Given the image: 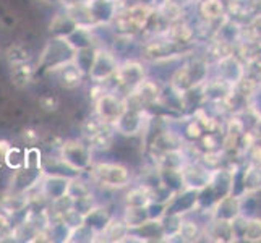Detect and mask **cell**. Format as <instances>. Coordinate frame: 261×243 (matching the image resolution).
<instances>
[{"instance_id": "6da1fadb", "label": "cell", "mask_w": 261, "mask_h": 243, "mask_svg": "<svg viewBox=\"0 0 261 243\" xmlns=\"http://www.w3.org/2000/svg\"><path fill=\"white\" fill-rule=\"evenodd\" d=\"M93 180L107 190H123L132 185V170L120 164V162L101 160L93 162V166L88 170Z\"/></svg>"}, {"instance_id": "7a4b0ae2", "label": "cell", "mask_w": 261, "mask_h": 243, "mask_svg": "<svg viewBox=\"0 0 261 243\" xmlns=\"http://www.w3.org/2000/svg\"><path fill=\"white\" fill-rule=\"evenodd\" d=\"M76 47L68 38H50L39 56V67L46 73L73 62Z\"/></svg>"}, {"instance_id": "3957f363", "label": "cell", "mask_w": 261, "mask_h": 243, "mask_svg": "<svg viewBox=\"0 0 261 243\" xmlns=\"http://www.w3.org/2000/svg\"><path fill=\"white\" fill-rule=\"evenodd\" d=\"M59 156L76 174L88 172L93 166V148L83 140H67L59 148Z\"/></svg>"}, {"instance_id": "277c9868", "label": "cell", "mask_w": 261, "mask_h": 243, "mask_svg": "<svg viewBox=\"0 0 261 243\" xmlns=\"http://www.w3.org/2000/svg\"><path fill=\"white\" fill-rule=\"evenodd\" d=\"M128 109L125 96L117 91H104L94 97V114L99 120L107 125H114L120 119L122 114Z\"/></svg>"}, {"instance_id": "5b68a950", "label": "cell", "mask_w": 261, "mask_h": 243, "mask_svg": "<svg viewBox=\"0 0 261 243\" xmlns=\"http://www.w3.org/2000/svg\"><path fill=\"white\" fill-rule=\"evenodd\" d=\"M119 64H120V60L117 57L115 50L99 46L94 50L93 64L89 67L86 76H89V79H91L94 85H104L107 81H111V78L117 71Z\"/></svg>"}, {"instance_id": "8992f818", "label": "cell", "mask_w": 261, "mask_h": 243, "mask_svg": "<svg viewBox=\"0 0 261 243\" xmlns=\"http://www.w3.org/2000/svg\"><path fill=\"white\" fill-rule=\"evenodd\" d=\"M145 78H146V68L141 62L123 60L119 64V67H117V71L111 78V81H114V85H115L114 91L125 96Z\"/></svg>"}, {"instance_id": "52a82bcc", "label": "cell", "mask_w": 261, "mask_h": 243, "mask_svg": "<svg viewBox=\"0 0 261 243\" xmlns=\"http://www.w3.org/2000/svg\"><path fill=\"white\" fill-rule=\"evenodd\" d=\"M151 115L146 109H127L112 128L117 134L122 137H137L140 133H145L149 127Z\"/></svg>"}, {"instance_id": "ba28073f", "label": "cell", "mask_w": 261, "mask_h": 243, "mask_svg": "<svg viewBox=\"0 0 261 243\" xmlns=\"http://www.w3.org/2000/svg\"><path fill=\"white\" fill-rule=\"evenodd\" d=\"M180 177H182L184 188L193 192H201L210 185L213 170L203 166L200 160H187L180 167Z\"/></svg>"}, {"instance_id": "9c48e42d", "label": "cell", "mask_w": 261, "mask_h": 243, "mask_svg": "<svg viewBox=\"0 0 261 243\" xmlns=\"http://www.w3.org/2000/svg\"><path fill=\"white\" fill-rule=\"evenodd\" d=\"M42 177V170H33V169H16L13 170V175L10 180V186L7 192L12 193H30L39 185V180Z\"/></svg>"}, {"instance_id": "30bf717a", "label": "cell", "mask_w": 261, "mask_h": 243, "mask_svg": "<svg viewBox=\"0 0 261 243\" xmlns=\"http://www.w3.org/2000/svg\"><path fill=\"white\" fill-rule=\"evenodd\" d=\"M88 8L97 26H109L117 16V13L122 10V5L119 0H89Z\"/></svg>"}, {"instance_id": "8fae6325", "label": "cell", "mask_w": 261, "mask_h": 243, "mask_svg": "<svg viewBox=\"0 0 261 243\" xmlns=\"http://www.w3.org/2000/svg\"><path fill=\"white\" fill-rule=\"evenodd\" d=\"M68 180H70V177H65V175L42 174V177L39 180V185H38V190L50 203L54 200H57V198L67 195Z\"/></svg>"}, {"instance_id": "7c38bea8", "label": "cell", "mask_w": 261, "mask_h": 243, "mask_svg": "<svg viewBox=\"0 0 261 243\" xmlns=\"http://www.w3.org/2000/svg\"><path fill=\"white\" fill-rule=\"evenodd\" d=\"M50 75L56 76L57 85L64 89H76L83 85L85 73L80 70L73 62H70L67 65H62L60 68L50 71Z\"/></svg>"}, {"instance_id": "4fadbf2b", "label": "cell", "mask_w": 261, "mask_h": 243, "mask_svg": "<svg viewBox=\"0 0 261 243\" xmlns=\"http://www.w3.org/2000/svg\"><path fill=\"white\" fill-rule=\"evenodd\" d=\"M30 208V196L28 193H12L7 192L4 196H0V211L5 212L8 218H13L21 212H26Z\"/></svg>"}, {"instance_id": "5bb4252c", "label": "cell", "mask_w": 261, "mask_h": 243, "mask_svg": "<svg viewBox=\"0 0 261 243\" xmlns=\"http://www.w3.org/2000/svg\"><path fill=\"white\" fill-rule=\"evenodd\" d=\"M112 218L114 215L107 211V208H104L101 204H94L93 208L85 214V224L97 233V241H99V235H101L104 229L109 226Z\"/></svg>"}, {"instance_id": "9a60e30c", "label": "cell", "mask_w": 261, "mask_h": 243, "mask_svg": "<svg viewBox=\"0 0 261 243\" xmlns=\"http://www.w3.org/2000/svg\"><path fill=\"white\" fill-rule=\"evenodd\" d=\"M226 4L224 0H200L198 2V15L206 23H218L226 16Z\"/></svg>"}, {"instance_id": "2e32d148", "label": "cell", "mask_w": 261, "mask_h": 243, "mask_svg": "<svg viewBox=\"0 0 261 243\" xmlns=\"http://www.w3.org/2000/svg\"><path fill=\"white\" fill-rule=\"evenodd\" d=\"M78 28V23L67 12L57 13L49 24V33L52 38H70Z\"/></svg>"}, {"instance_id": "e0dca14e", "label": "cell", "mask_w": 261, "mask_h": 243, "mask_svg": "<svg viewBox=\"0 0 261 243\" xmlns=\"http://www.w3.org/2000/svg\"><path fill=\"white\" fill-rule=\"evenodd\" d=\"M125 206H132V208H146L151 203V188L145 185H135L127 192L123 198Z\"/></svg>"}, {"instance_id": "ac0fdd59", "label": "cell", "mask_w": 261, "mask_h": 243, "mask_svg": "<svg viewBox=\"0 0 261 243\" xmlns=\"http://www.w3.org/2000/svg\"><path fill=\"white\" fill-rule=\"evenodd\" d=\"M244 190L247 195H255L261 190V164H251L244 170Z\"/></svg>"}, {"instance_id": "d6986e66", "label": "cell", "mask_w": 261, "mask_h": 243, "mask_svg": "<svg viewBox=\"0 0 261 243\" xmlns=\"http://www.w3.org/2000/svg\"><path fill=\"white\" fill-rule=\"evenodd\" d=\"M128 233V227L125 226V222L120 219L117 221L115 218H112V221L109 222V226L104 229V232L101 233V238L99 241H123L125 235Z\"/></svg>"}, {"instance_id": "ffe728a7", "label": "cell", "mask_w": 261, "mask_h": 243, "mask_svg": "<svg viewBox=\"0 0 261 243\" xmlns=\"http://www.w3.org/2000/svg\"><path fill=\"white\" fill-rule=\"evenodd\" d=\"M122 221L125 226L130 229H137L143 226L146 221H149L148 208H132V206H125V212L122 215Z\"/></svg>"}, {"instance_id": "44dd1931", "label": "cell", "mask_w": 261, "mask_h": 243, "mask_svg": "<svg viewBox=\"0 0 261 243\" xmlns=\"http://www.w3.org/2000/svg\"><path fill=\"white\" fill-rule=\"evenodd\" d=\"M42 174H52V175H65V177H73L80 175L75 170H71L64 160L57 157H49V159H42Z\"/></svg>"}, {"instance_id": "7402d4cb", "label": "cell", "mask_w": 261, "mask_h": 243, "mask_svg": "<svg viewBox=\"0 0 261 243\" xmlns=\"http://www.w3.org/2000/svg\"><path fill=\"white\" fill-rule=\"evenodd\" d=\"M12 81L13 85L18 88H24L28 86L33 78H34V68L28 64V62H23V64L12 65Z\"/></svg>"}, {"instance_id": "603a6c76", "label": "cell", "mask_w": 261, "mask_h": 243, "mask_svg": "<svg viewBox=\"0 0 261 243\" xmlns=\"http://www.w3.org/2000/svg\"><path fill=\"white\" fill-rule=\"evenodd\" d=\"M67 195L70 198H73V201H75V200H80V198L93 195V188L86 182V180H83L80 175H73V177H70V180H68Z\"/></svg>"}, {"instance_id": "cb8c5ba5", "label": "cell", "mask_w": 261, "mask_h": 243, "mask_svg": "<svg viewBox=\"0 0 261 243\" xmlns=\"http://www.w3.org/2000/svg\"><path fill=\"white\" fill-rule=\"evenodd\" d=\"M203 235V229L201 226L193 219H187L184 215L182 224H180L178 229V240L182 241H195Z\"/></svg>"}, {"instance_id": "d4e9b609", "label": "cell", "mask_w": 261, "mask_h": 243, "mask_svg": "<svg viewBox=\"0 0 261 243\" xmlns=\"http://www.w3.org/2000/svg\"><path fill=\"white\" fill-rule=\"evenodd\" d=\"M94 50L96 47L93 46H86V47H78L75 52V57H73V64L83 71L85 75H88V70L93 64V59H94Z\"/></svg>"}, {"instance_id": "484cf974", "label": "cell", "mask_w": 261, "mask_h": 243, "mask_svg": "<svg viewBox=\"0 0 261 243\" xmlns=\"http://www.w3.org/2000/svg\"><path fill=\"white\" fill-rule=\"evenodd\" d=\"M242 237L248 241H261V218L259 215L245 218V226H244V232H242Z\"/></svg>"}, {"instance_id": "4316f807", "label": "cell", "mask_w": 261, "mask_h": 243, "mask_svg": "<svg viewBox=\"0 0 261 243\" xmlns=\"http://www.w3.org/2000/svg\"><path fill=\"white\" fill-rule=\"evenodd\" d=\"M23 167L33 169V170H42V152L38 146H26L24 148Z\"/></svg>"}, {"instance_id": "83f0119b", "label": "cell", "mask_w": 261, "mask_h": 243, "mask_svg": "<svg viewBox=\"0 0 261 243\" xmlns=\"http://www.w3.org/2000/svg\"><path fill=\"white\" fill-rule=\"evenodd\" d=\"M23 157H24V149L21 151L20 148L12 146L10 149H8L7 154H5L4 162L12 170H16V169H21L23 167Z\"/></svg>"}, {"instance_id": "f1b7e54d", "label": "cell", "mask_w": 261, "mask_h": 243, "mask_svg": "<svg viewBox=\"0 0 261 243\" xmlns=\"http://www.w3.org/2000/svg\"><path fill=\"white\" fill-rule=\"evenodd\" d=\"M7 59L10 62V67H12V65L23 64V62H28L30 56H28V50H24L21 46H12L7 52Z\"/></svg>"}, {"instance_id": "f546056e", "label": "cell", "mask_w": 261, "mask_h": 243, "mask_svg": "<svg viewBox=\"0 0 261 243\" xmlns=\"http://www.w3.org/2000/svg\"><path fill=\"white\" fill-rule=\"evenodd\" d=\"M21 138L26 143V146H38V143L41 141V133L34 128H26L21 134Z\"/></svg>"}, {"instance_id": "4dcf8cb0", "label": "cell", "mask_w": 261, "mask_h": 243, "mask_svg": "<svg viewBox=\"0 0 261 243\" xmlns=\"http://www.w3.org/2000/svg\"><path fill=\"white\" fill-rule=\"evenodd\" d=\"M39 104L42 107V111H47V112H52V111H57L59 107V101L56 97L52 96H44L39 99Z\"/></svg>"}, {"instance_id": "1f68e13d", "label": "cell", "mask_w": 261, "mask_h": 243, "mask_svg": "<svg viewBox=\"0 0 261 243\" xmlns=\"http://www.w3.org/2000/svg\"><path fill=\"white\" fill-rule=\"evenodd\" d=\"M13 227L12 219L8 218L5 212L0 211V235H5V233Z\"/></svg>"}, {"instance_id": "d6a6232c", "label": "cell", "mask_w": 261, "mask_h": 243, "mask_svg": "<svg viewBox=\"0 0 261 243\" xmlns=\"http://www.w3.org/2000/svg\"><path fill=\"white\" fill-rule=\"evenodd\" d=\"M10 148H12L10 143L5 141V140H0V162H4V157H5V154H7Z\"/></svg>"}]
</instances>
